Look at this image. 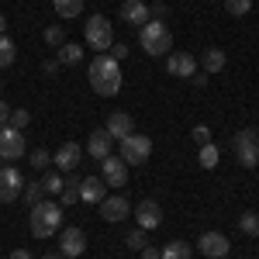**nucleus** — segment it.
<instances>
[{
  "label": "nucleus",
  "mask_w": 259,
  "mask_h": 259,
  "mask_svg": "<svg viewBox=\"0 0 259 259\" xmlns=\"http://www.w3.org/2000/svg\"><path fill=\"white\" fill-rule=\"evenodd\" d=\"M90 87H94V94H100V97H114L121 90V62L111 59L107 52H100L97 59L90 62Z\"/></svg>",
  "instance_id": "f257e3e1"
},
{
  "label": "nucleus",
  "mask_w": 259,
  "mask_h": 259,
  "mask_svg": "<svg viewBox=\"0 0 259 259\" xmlns=\"http://www.w3.org/2000/svg\"><path fill=\"white\" fill-rule=\"evenodd\" d=\"M28 228H31L35 239H52V235H59L62 204H56V200H41V204H35L31 214H28Z\"/></svg>",
  "instance_id": "f03ea898"
},
{
  "label": "nucleus",
  "mask_w": 259,
  "mask_h": 259,
  "mask_svg": "<svg viewBox=\"0 0 259 259\" xmlns=\"http://www.w3.org/2000/svg\"><path fill=\"white\" fill-rule=\"evenodd\" d=\"M139 41L149 56H166V49H173V35L162 21H149L139 28Z\"/></svg>",
  "instance_id": "7ed1b4c3"
},
{
  "label": "nucleus",
  "mask_w": 259,
  "mask_h": 259,
  "mask_svg": "<svg viewBox=\"0 0 259 259\" xmlns=\"http://www.w3.org/2000/svg\"><path fill=\"white\" fill-rule=\"evenodd\" d=\"M83 38L90 49H97L100 52H111V45H114V28H111V21L104 18V14H94V18L87 21V28H83Z\"/></svg>",
  "instance_id": "20e7f679"
},
{
  "label": "nucleus",
  "mask_w": 259,
  "mask_h": 259,
  "mask_svg": "<svg viewBox=\"0 0 259 259\" xmlns=\"http://www.w3.org/2000/svg\"><path fill=\"white\" fill-rule=\"evenodd\" d=\"M118 156L124 159V166H142V162H149V156H152V139L132 132L128 139H121Z\"/></svg>",
  "instance_id": "39448f33"
},
{
  "label": "nucleus",
  "mask_w": 259,
  "mask_h": 259,
  "mask_svg": "<svg viewBox=\"0 0 259 259\" xmlns=\"http://www.w3.org/2000/svg\"><path fill=\"white\" fill-rule=\"evenodd\" d=\"M232 149H235V159H239V166L252 169V166L259 162L256 128H242V132H235V139H232Z\"/></svg>",
  "instance_id": "423d86ee"
},
{
  "label": "nucleus",
  "mask_w": 259,
  "mask_h": 259,
  "mask_svg": "<svg viewBox=\"0 0 259 259\" xmlns=\"http://www.w3.org/2000/svg\"><path fill=\"white\" fill-rule=\"evenodd\" d=\"M21 190H24V173L18 166H0V200L11 204L21 197Z\"/></svg>",
  "instance_id": "0eeeda50"
},
{
  "label": "nucleus",
  "mask_w": 259,
  "mask_h": 259,
  "mask_svg": "<svg viewBox=\"0 0 259 259\" xmlns=\"http://www.w3.org/2000/svg\"><path fill=\"white\" fill-rule=\"evenodd\" d=\"M24 156V135L18 128L4 124L0 128V159H21Z\"/></svg>",
  "instance_id": "6e6552de"
},
{
  "label": "nucleus",
  "mask_w": 259,
  "mask_h": 259,
  "mask_svg": "<svg viewBox=\"0 0 259 259\" xmlns=\"http://www.w3.org/2000/svg\"><path fill=\"white\" fill-rule=\"evenodd\" d=\"M100 180L107 183V187H124L128 183V166L121 156H107V159H100Z\"/></svg>",
  "instance_id": "1a4fd4ad"
},
{
  "label": "nucleus",
  "mask_w": 259,
  "mask_h": 259,
  "mask_svg": "<svg viewBox=\"0 0 259 259\" xmlns=\"http://www.w3.org/2000/svg\"><path fill=\"white\" fill-rule=\"evenodd\" d=\"M197 249H200L207 259H225L228 252H232V242L225 239L221 232H204V235L197 239Z\"/></svg>",
  "instance_id": "9d476101"
},
{
  "label": "nucleus",
  "mask_w": 259,
  "mask_h": 259,
  "mask_svg": "<svg viewBox=\"0 0 259 259\" xmlns=\"http://www.w3.org/2000/svg\"><path fill=\"white\" fill-rule=\"evenodd\" d=\"M83 249H87L83 228H59V252L62 256H83Z\"/></svg>",
  "instance_id": "9b49d317"
},
{
  "label": "nucleus",
  "mask_w": 259,
  "mask_h": 259,
  "mask_svg": "<svg viewBox=\"0 0 259 259\" xmlns=\"http://www.w3.org/2000/svg\"><path fill=\"white\" fill-rule=\"evenodd\" d=\"M97 207H100V218L111 221V225H118V221H124L128 214H132V204H128L124 197H104Z\"/></svg>",
  "instance_id": "f8f14e48"
},
{
  "label": "nucleus",
  "mask_w": 259,
  "mask_h": 259,
  "mask_svg": "<svg viewBox=\"0 0 259 259\" xmlns=\"http://www.w3.org/2000/svg\"><path fill=\"white\" fill-rule=\"evenodd\" d=\"M80 159H83V145H76V142H66L59 152L52 156L56 169H62V173H73V169L80 166Z\"/></svg>",
  "instance_id": "ddd939ff"
},
{
  "label": "nucleus",
  "mask_w": 259,
  "mask_h": 259,
  "mask_svg": "<svg viewBox=\"0 0 259 259\" xmlns=\"http://www.w3.org/2000/svg\"><path fill=\"white\" fill-rule=\"evenodd\" d=\"M135 218H139V228L152 232V228H159V225H162V207L156 204V200H139Z\"/></svg>",
  "instance_id": "4468645a"
},
{
  "label": "nucleus",
  "mask_w": 259,
  "mask_h": 259,
  "mask_svg": "<svg viewBox=\"0 0 259 259\" xmlns=\"http://www.w3.org/2000/svg\"><path fill=\"white\" fill-rule=\"evenodd\" d=\"M166 69H169V76H183V80H190V76L197 73V59H194L190 52H173V56L166 59Z\"/></svg>",
  "instance_id": "2eb2a0df"
},
{
  "label": "nucleus",
  "mask_w": 259,
  "mask_h": 259,
  "mask_svg": "<svg viewBox=\"0 0 259 259\" xmlns=\"http://www.w3.org/2000/svg\"><path fill=\"white\" fill-rule=\"evenodd\" d=\"M121 21H128L132 28H142V24H149V4L145 0H124L121 4Z\"/></svg>",
  "instance_id": "dca6fc26"
},
{
  "label": "nucleus",
  "mask_w": 259,
  "mask_h": 259,
  "mask_svg": "<svg viewBox=\"0 0 259 259\" xmlns=\"http://www.w3.org/2000/svg\"><path fill=\"white\" fill-rule=\"evenodd\" d=\"M104 132L114 142H121V139H128V135L135 132V121H132V114H124V111H114V114L107 118V124H104Z\"/></svg>",
  "instance_id": "f3484780"
},
{
  "label": "nucleus",
  "mask_w": 259,
  "mask_h": 259,
  "mask_svg": "<svg viewBox=\"0 0 259 259\" xmlns=\"http://www.w3.org/2000/svg\"><path fill=\"white\" fill-rule=\"evenodd\" d=\"M104 197H107V183H104L100 177L80 180V200H87V204H100Z\"/></svg>",
  "instance_id": "a211bd4d"
},
{
  "label": "nucleus",
  "mask_w": 259,
  "mask_h": 259,
  "mask_svg": "<svg viewBox=\"0 0 259 259\" xmlns=\"http://www.w3.org/2000/svg\"><path fill=\"white\" fill-rule=\"evenodd\" d=\"M111 142H114V139L100 128V132H94V135L87 139V152H90L94 159H107V156H111Z\"/></svg>",
  "instance_id": "6ab92c4d"
},
{
  "label": "nucleus",
  "mask_w": 259,
  "mask_h": 259,
  "mask_svg": "<svg viewBox=\"0 0 259 259\" xmlns=\"http://www.w3.org/2000/svg\"><path fill=\"white\" fill-rule=\"evenodd\" d=\"M56 62L59 66H80L83 62V45H73V41H66L56 49Z\"/></svg>",
  "instance_id": "aec40b11"
},
{
  "label": "nucleus",
  "mask_w": 259,
  "mask_h": 259,
  "mask_svg": "<svg viewBox=\"0 0 259 259\" xmlns=\"http://www.w3.org/2000/svg\"><path fill=\"white\" fill-rule=\"evenodd\" d=\"M225 62H228V56H225L221 49H204V56H200L204 73H221V69H225Z\"/></svg>",
  "instance_id": "412c9836"
},
{
  "label": "nucleus",
  "mask_w": 259,
  "mask_h": 259,
  "mask_svg": "<svg viewBox=\"0 0 259 259\" xmlns=\"http://www.w3.org/2000/svg\"><path fill=\"white\" fill-rule=\"evenodd\" d=\"M190 256H194V252H190V245L183 239H173L159 249V259H190Z\"/></svg>",
  "instance_id": "4be33fe9"
},
{
  "label": "nucleus",
  "mask_w": 259,
  "mask_h": 259,
  "mask_svg": "<svg viewBox=\"0 0 259 259\" xmlns=\"http://www.w3.org/2000/svg\"><path fill=\"white\" fill-rule=\"evenodd\" d=\"M14 59H18V45L7 38V35H0V69H7Z\"/></svg>",
  "instance_id": "5701e85b"
},
{
  "label": "nucleus",
  "mask_w": 259,
  "mask_h": 259,
  "mask_svg": "<svg viewBox=\"0 0 259 259\" xmlns=\"http://www.w3.org/2000/svg\"><path fill=\"white\" fill-rule=\"evenodd\" d=\"M56 4V14L59 18H76V14H83V0H52Z\"/></svg>",
  "instance_id": "b1692460"
},
{
  "label": "nucleus",
  "mask_w": 259,
  "mask_h": 259,
  "mask_svg": "<svg viewBox=\"0 0 259 259\" xmlns=\"http://www.w3.org/2000/svg\"><path fill=\"white\" fill-rule=\"evenodd\" d=\"M59 200H62V204H76V200H80V180H76V177H69L66 183H62Z\"/></svg>",
  "instance_id": "393cba45"
},
{
  "label": "nucleus",
  "mask_w": 259,
  "mask_h": 259,
  "mask_svg": "<svg viewBox=\"0 0 259 259\" xmlns=\"http://www.w3.org/2000/svg\"><path fill=\"white\" fill-rule=\"evenodd\" d=\"M124 245H128L132 252H142V249L149 245V232H145V228H135V232H128V239H124Z\"/></svg>",
  "instance_id": "a878e982"
},
{
  "label": "nucleus",
  "mask_w": 259,
  "mask_h": 259,
  "mask_svg": "<svg viewBox=\"0 0 259 259\" xmlns=\"http://www.w3.org/2000/svg\"><path fill=\"white\" fill-rule=\"evenodd\" d=\"M21 197L28 200V207H35V204H41V197H45V187H41V183H24Z\"/></svg>",
  "instance_id": "bb28decb"
},
{
  "label": "nucleus",
  "mask_w": 259,
  "mask_h": 259,
  "mask_svg": "<svg viewBox=\"0 0 259 259\" xmlns=\"http://www.w3.org/2000/svg\"><path fill=\"white\" fill-rule=\"evenodd\" d=\"M197 162L204 166V169H214L218 166V149L207 142V145H200V156H197Z\"/></svg>",
  "instance_id": "cd10ccee"
},
{
  "label": "nucleus",
  "mask_w": 259,
  "mask_h": 259,
  "mask_svg": "<svg viewBox=\"0 0 259 259\" xmlns=\"http://www.w3.org/2000/svg\"><path fill=\"white\" fill-rule=\"evenodd\" d=\"M239 228L245 232V235H259V214L256 211H245L239 218Z\"/></svg>",
  "instance_id": "c85d7f7f"
},
{
  "label": "nucleus",
  "mask_w": 259,
  "mask_h": 259,
  "mask_svg": "<svg viewBox=\"0 0 259 259\" xmlns=\"http://www.w3.org/2000/svg\"><path fill=\"white\" fill-rule=\"evenodd\" d=\"M252 4H256V0H225V11H228V14H235V18H242V14H249V11H252Z\"/></svg>",
  "instance_id": "c756f323"
},
{
  "label": "nucleus",
  "mask_w": 259,
  "mask_h": 259,
  "mask_svg": "<svg viewBox=\"0 0 259 259\" xmlns=\"http://www.w3.org/2000/svg\"><path fill=\"white\" fill-rule=\"evenodd\" d=\"M62 183H66V180H62L59 173H49V177L41 180V187H45V194H52V197H59V194H62Z\"/></svg>",
  "instance_id": "7c9ffc66"
},
{
  "label": "nucleus",
  "mask_w": 259,
  "mask_h": 259,
  "mask_svg": "<svg viewBox=\"0 0 259 259\" xmlns=\"http://www.w3.org/2000/svg\"><path fill=\"white\" fill-rule=\"evenodd\" d=\"M28 162H31L35 169H49V166H52V156H49L45 149H35V152L28 156Z\"/></svg>",
  "instance_id": "2f4dec72"
},
{
  "label": "nucleus",
  "mask_w": 259,
  "mask_h": 259,
  "mask_svg": "<svg viewBox=\"0 0 259 259\" xmlns=\"http://www.w3.org/2000/svg\"><path fill=\"white\" fill-rule=\"evenodd\" d=\"M45 41L56 49V45H66V31H62L59 24H52V28H45Z\"/></svg>",
  "instance_id": "473e14b6"
},
{
  "label": "nucleus",
  "mask_w": 259,
  "mask_h": 259,
  "mask_svg": "<svg viewBox=\"0 0 259 259\" xmlns=\"http://www.w3.org/2000/svg\"><path fill=\"white\" fill-rule=\"evenodd\" d=\"M28 121H31V114H28V111H11V121H7V124H11V128H28Z\"/></svg>",
  "instance_id": "72a5a7b5"
},
{
  "label": "nucleus",
  "mask_w": 259,
  "mask_h": 259,
  "mask_svg": "<svg viewBox=\"0 0 259 259\" xmlns=\"http://www.w3.org/2000/svg\"><path fill=\"white\" fill-rule=\"evenodd\" d=\"M194 142H197V145H207V142H211V128H207V124H197V128H194Z\"/></svg>",
  "instance_id": "f704fd0d"
},
{
  "label": "nucleus",
  "mask_w": 259,
  "mask_h": 259,
  "mask_svg": "<svg viewBox=\"0 0 259 259\" xmlns=\"http://www.w3.org/2000/svg\"><path fill=\"white\" fill-rule=\"evenodd\" d=\"M128 52H132V49H128V45H124V41H114V45H111V52H107V56H111V59H124V56H128Z\"/></svg>",
  "instance_id": "c9c22d12"
},
{
  "label": "nucleus",
  "mask_w": 259,
  "mask_h": 259,
  "mask_svg": "<svg viewBox=\"0 0 259 259\" xmlns=\"http://www.w3.org/2000/svg\"><path fill=\"white\" fill-rule=\"evenodd\" d=\"M166 14H169L166 4H152V7H149V18H152V21H166Z\"/></svg>",
  "instance_id": "e433bc0d"
},
{
  "label": "nucleus",
  "mask_w": 259,
  "mask_h": 259,
  "mask_svg": "<svg viewBox=\"0 0 259 259\" xmlns=\"http://www.w3.org/2000/svg\"><path fill=\"white\" fill-rule=\"evenodd\" d=\"M7 121H11V104H4V100H0V128H4Z\"/></svg>",
  "instance_id": "4c0bfd02"
},
{
  "label": "nucleus",
  "mask_w": 259,
  "mask_h": 259,
  "mask_svg": "<svg viewBox=\"0 0 259 259\" xmlns=\"http://www.w3.org/2000/svg\"><path fill=\"white\" fill-rule=\"evenodd\" d=\"M142 259H159V249H156V245H145V249H142Z\"/></svg>",
  "instance_id": "58836bf2"
},
{
  "label": "nucleus",
  "mask_w": 259,
  "mask_h": 259,
  "mask_svg": "<svg viewBox=\"0 0 259 259\" xmlns=\"http://www.w3.org/2000/svg\"><path fill=\"white\" fill-rule=\"evenodd\" d=\"M11 259H31V252H28V249H14V252H11Z\"/></svg>",
  "instance_id": "ea45409f"
},
{
  "label": "nucleus",
  "mask_w": 259,
  "mask_h": 259,
  "mask_svg": "<svg viewBox=\"0 0 259 259\" xmlns=\"http://www.w3.org/2000/svg\"><path fill=\"white\" fill-rule=\"evenodd\" d=\"M41 259H66L62 252H49V256H41Z\"/></svg>",
  "instance_id": "a19ab883"
},
{
  "label": "nucleus",
  "mask_w": 259,
  "mask_h": 259,
  "mask_svg": "<svg viewBox=\"0 0 259 259\" xmlns=\"http://www.w3.org/2000/svg\"><path fill=\"white\" fill-rule=\"evenodd\" d=\"M4 31H7V18L0 14V35H4Z\"/></svg>",
  "instance_id": "79ce46f5"
},
{
  "label": "nucleus",
  "mask_w": 259,
  "mask_h": 259,
  "mask_svg": "<svg viewBox=\"0 0 259 259\" xmlns=\"http://www.w3.org/2000/svg\"><path fill=\"white\" fill-rule=\"evenodd\" d=\"M256 145H259V132H256Z\"/></svg>",
  "instance_id": "37998d69"
}]
</instances>
